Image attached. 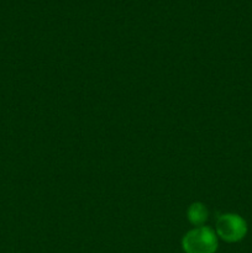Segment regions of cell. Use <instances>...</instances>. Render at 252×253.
I'll use <instances>...</instances> for the list:
<instances>
[{
  "label": "cell",
  "instance_id": "obj_1",
  "mask_svg": "<svg viewBox=\"0 0 252 253\" xmlns=\"http://www.w3.org/2000/svg\"><path fill=\"white\" fill-rule=\"evenodd\" d=\"M185 253H215L217 250V237L211 229L205 226L190 230L182 240Z\"/></svg>",
  "mask_w": 252,
  "mask_h": 253
},
{
  "label": "cell",
  "instance_id": "obj_2",
  "mask_svg": "<svg viewBox=\"0 0 252 253\" xmlns=\"http://www.w3.org/2000/svg\"><path fill=\"white\" fill-rule=\"evenodd\" d=\"M216 234L226 242L241 241L247 234V224L236 214H225L217 219Z\"/></svg>",
  "mask_w": 252,
  "mask_h": 253
},
{
  "label": "cell",
  "instance_id": "obj_3",
  "mask_svg": "<svg viewBox=\"0 0 252 253\" xmlns=\"http://www.w3.org/2000/svg\"><path fill=\"white\" fill-rule=\"evenodd\" d=\"M188 214V219L192 224L198 225V226H202L208 219V210L207 208L204 207L200 203H194L189 207L187 211Z\"/></svg>",
  "mask_w": 252,
  "mask_h": 253
}]
</instances>
